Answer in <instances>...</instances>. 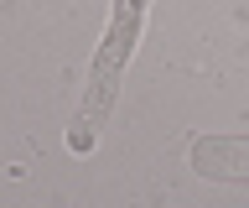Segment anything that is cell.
Listing matches in <instances>:
<instances>
[{"label":"cell","instance_id":"obj_1","mask_svg":"<svg viewBox=\"0 0 249 208\" xmlns=\"http://www.w3.org/2000/svg\"><path fill=\"white\" fill-rule=\"evenodd\" d=\"M145 11H151V0H114V11H109L104 42H99V52H93L89 83H83V110H78L73 125H68V151H78V156L99 146V130H104L109 110H114V99H120L124 68H130V57H135Z\"/></svg>","mask_w":249,"mask_h":208},{"label":"cell","instance_id":"obj_2","mask_svg":"<svg viewBox=\"0 0 249 208\" xmlns=\"http://www.w3.org/2000/svg\"><path fill=\"white\" fill-rule=\"evenodd\" d=\"M192 167L213 182H249V135H202V141H192Z\"/></svg>","mask_w":249,"mask_h":208},{"label":"cell","instance_id":"obj_3","mask_svg":"<svg viewBox=\"0 0 249 208\" xmlns=\"http://www.w3.org/2000/svg\"><path fill=\"white\" fill-rule=\"evenodd\" d=\"M0 5H5V0H0Z\"/></svg>","mask_w":249,"mask_h":208}]
</instances>
